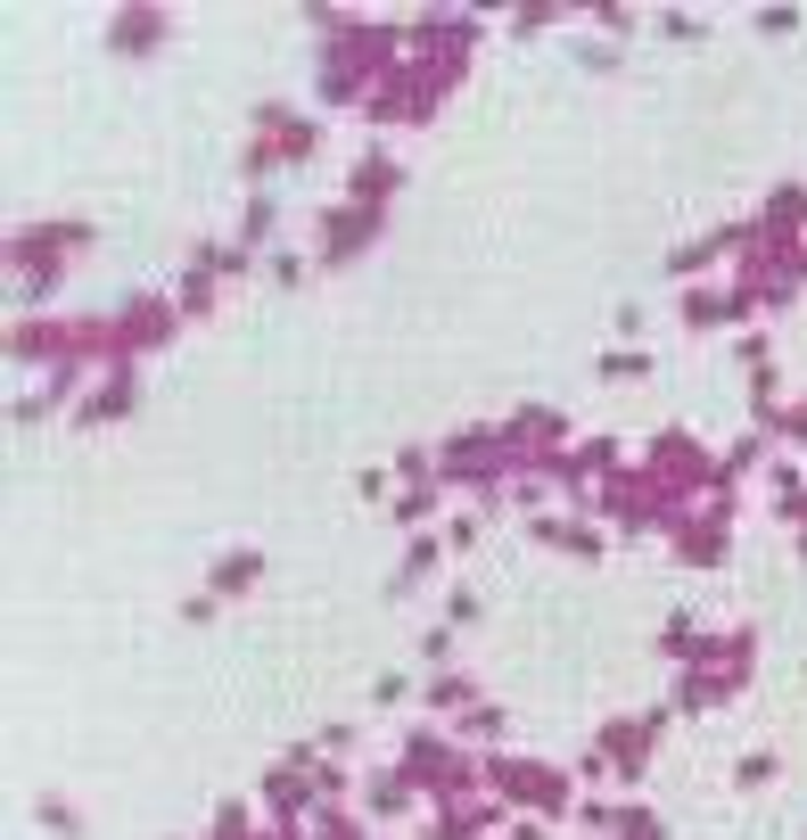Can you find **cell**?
Listing matches in <instances>:
<instances>
[{
  "label": "cell",
  "instance_id": "obj_1",
  "mask_svg": "<svg viewBox=\"0 0 807 840\" xmlns=\"http://www.w3.org/2000/svg\"><path fill=\"white\" fill-rule=\"evenodd\" d=\"M75 247H91V223H75V215H58V223H26L9 240V264H17V297L41 305L58 281H67V256Z\"/></svg>",
  "mask_w": 807,
  "mask_h": 840
},
{
  "label": "cell",
  "instance_id": "obj_2",
  "mask_svg": "<svg viewBox=\"0 0 807 840\" xmlns=\"http://www.w3.org/2000/svg\"><path fill=\"white\" fill-rule=\"evenodd\" d=\"M313 149H322V124L313 116H289L281 99H264L256 108V140H247V182H272V174H289V165H305Z\"/></svg>",
  "mask_w": 807,
  "mask_h": 840
},
{
  "label": "cell",
  "instance_id": "obj_3",
  "mask_svg": "<svg viewBox=\"0 0 807 840\" xmlns=\"http://www.w3.org/2000/svg\"><path fill=\"white\" fill-rule=\"evenodd\" d=\"M486 791L503 808H527V815H561L568 808V774H552L536 759H486Z\"/></svg>",
  "mask_w": 807,
  "mask_h": 840
},
{
  "label": "cell",
  "instance_id": "obj_4",
  "mask_svg": "<svg viewBox=\"0 0 807 840\" xmlns=\"http://www.w3.org/2000/svg\"><path fill=\"white\" fill-rule=\"evenodd\" d=\"M379 223H388V215H371V206H354V198L322 206V256H313V272H338V264H354V256H363V247L379 240Z\"/></svg>",
  "mask_w": 807,
  "mask_h": 840
},
{
  "label": "cell",
  "instance_id": "obj_5",
  "mask_svg": "<svg viewBox=\"0 0 807 840\" xmlns=\"http://www.w3.org/2000/svg\"><path fill=\"white\" fill-rule=\"evenodd\" d=\"M133 404H140V371L116 363V371H99V388L75 404V429H108V420H124Z\"/></svg>",
  "mask_w": 807,
  "mask_h": 840
},
{
  "label": "cell",
  "instance_id": "obj_6",
  "mask_svg": "<svg viewBox=\"0 0 807 840\" xmlns=\"http://www.w3.org/2000/svg\"><path fill=\"white\" fill-rule=\"evenodd\" d=\"M396 191H404V165H396L388 149L354 157V174H347V198H354V206H371V215H388V206H396Z\"/></svg>",
  "mask_w": 807,
  "mask_h": 840
},
{
  "label": "cell",
  "instance_id": "obj_7",
  "mask_svg": "<svg viewBox=\"0 0 807 840\" xmlns=\"http://www.w3.org/2000/svg\"><path fill=\"white\" fill-rule=\"evenodd\" d=\"M165 33H174V17H165V9H116V17H108V50H116V58L165 50Z\"/></svg>",
  "mask_w": 807,
  "mask_h": 840
},
{
  "label": "cell",
  "instance_id": "obj_8",
  "mask_svg": "<svg viewBox=\"0 0 807 840\" xmlns=\"http://www.w3.org/2000/svg\"><path fill=\"white\" fill-rule=\"evenodd\" d=\"M437 560H445V536L420 528L412 544H404V560H396V577H388V594H396V602H404V594H420V585L437 577Z\"/></svg>",
  "mask_w": 807,
  "mask_h": 840
},
{
  "label": "cell",
  "instance_id": "obj_9",
  "mask_svg": "<svg viewBox=\"0 0 807 840\" xmlns=\"http://www.w3.org/2000/svg\"><path fill=\"white\" fill-rule=\"evenodd\" d=\"M256 577H264V553H247V544H240V553H223L215 569H206V594H215V602H240V594H256Z\"/></svg>",
  "mask_w": 807,
  "mask_h": 840
},
{
  "label": "cell",
  "instance_id": "obj_10",
  "mask_svg": "<svg viewBox=\"0 0 807 840\" xmlns=\"http://www.w3.org/2000/svg\"><path fill=\"white\" fill-rule=\"evenodd\" d=\"M437 502H445V478H429V487H404L388 519H396V528H412V536H420V528L437 519Z\"/></svg>",
  "mask_w": 807,
  "mask_h": 840
},
{
  "label": "cell",
  "instance_id": "obj_11",
  "mask_svg": "<svg viewBox=\"0 0 807 840\" xmlns=\"http://www.w3.org/2000/svg\"><path fill=\"white\" fill-rule=\"evenodd\" d=\"M412 800H420V791L404 783V766H388V774H371V783H363V808H371V815H404Z\"/></svg>",
  "mask_w": 807,
  "mask_h": 840
},
{
  "label": "cell",
  "instance_id": "obj_12",
  "mask_svg": "<svg viewBox=\"0 0 807 840\" xmlns=\"http://www.w3.org/2000/svg\"><path fill=\"white\" fill-rule=\"evenodd\" d=\"M215 297H223V281H215V272H198V264H189V272H182V289H174L182 322H206V313H215Z\"/></svg>",
  "mask_w": 807,
  "mask_h": 840
},
{
  "label": "cell",
  "instance_id": "obj_13",
  "mask_svg": "<svg viewBox=\"0 0 807 840\" xmlns=\"http://www.w3.org/2000/svg\"><path fill=\"white\" fill-rule=\"evenodd\" d=\"M189 264H198V272H215V281H240V272L256 264V247H240V240H231V247H215V240H206Z\"/></svg>",
  "mask_w": 807,
  "mask_h": 840
},
{
  "label": "cell",
  "instance_id": "obj_14",
  "mask_svg": "<svg viewBox=\"0 0 807 840\" xmlns=\"http://www.w3.org/2000/svg\"><path fill=\"white\" fill-rule=\"evenodd\" d=\"M478 692H470V676H429L420 684V709H470Z\"/></svg>",
  "mask_w": 807,
  "mask_h": 840
},
{
  "label": "cell",
  "instance_id": "obj_15",
  "mask_svg": "<svg viewBox=\"0 0 807 840\" xmlns=\"http://www.w3.org/2000/svg\"><path fill=\"white\" fill-rule=\"evenodd\" d=\"M454 733H461V742H495V733H503V709L470 701V709H461V717H454Z\"/></svg>",
  "mask_w": 807,
  "mask_h": 840
},
{
  "label": "cell",
  "instance_id": "obj_16",
  "mask_svg": "<svg viewBox=\"0 0 807 840\" xmlns=\"http://www.w3.org/2000/svg\"><path fill=\"white\" fill-rule=\"evenodd\" d=\"M264 272H272V289H305L313 281V256H289V247H281V256H264Z\"/></svg>",
  "mask_w": 807,
  "mask_h": 840
},
{
  "label": "cell",
  "instance_id": "obj_17",
  "mask_svg": "<svg viewBox=\"0 0 807 840\" xmlns=\"http://www.w3.org/2000/svg\"><path fill=\"white\" fill-rule=\"evenodd\" d=\"M50 412H58V395H50V388H33V395H17V404H9V420H17V429H41Z\"/></svg>",
  "mask_w": 807,
  "mask_h": 840
},
{
  "label": "cell",
  "instance_id": "obj_18",
  "mask_svg": "<svg viewBox=\"0 0 807 840\" xmlns=\"http://www.w3.org/2000/svg\"><path fill=\"white\" fill-rule=\"evenodd\" d=\"M33 815H41V832H58V840H82V815H75L67 800H41Z\"/></svg>",
  "mask_w": 807,
  "mask_h": 840
},
{
  "label": "cell",
  "instance_id": "obj_19",
  "mask_svg": "<svg viewBox=\"0 0 807 840\" xmlns=\"http://www.w3.org/2000/svg\"><path fill=\"white\" fill-rule=\"evenodd\" d=\"M733 783H741V791H758V783H775V759H767V750H750V759H741V766H733Z\"/></svg>",
  "mask_w": 807,
  "mask_h": 840
},
{
  "label": "cell",
  "instance_id": "obj_20",
  "mask_svg": "<svg viewBox=\"0 0 807 840\" xmlns=\"http://www.w3.org/2000/svg\"><path fill=\"white\" fill-rule=\"evenodd\" d=\"M651 354H602V380H643Z\"/></svg>",
  "mask_w": 807,
  "mask_h": 840
},
{
  "label": "cell",
  "instance_id": "obj_21",
  "mask_svg": "<svg viewBox=\"0 0 807 840\" xmlns=\"http://www.w3.org/2000/svg\"><path fill=\"white\" fill-rule=\"evenodd\" d=\"M470 544H478V511H461L454 528H445V553H470Z\"/></svg>",
  "mask_w": 807,
  "mask_h": 840
},
{
  "label": "cell",
  "instance_id": "obj_22",
  "mask_svg": "<svg viewBox=\"0 0 807 840\" xmlns=\"http://www.w3.org/2000/svg\"><path fill=\"white\" fill-rule=\"evenodd\" d=\"M512 840H552V832H544V815H519V824H512Z\"/></svg>",
  "mask_w": 807,
  "mask_h": 840
},
{
  "label": "cell",
  "instance_id": "obj_23",
  "mask_svg": "<svg viewBox=\"0 0 807 840\" xmlns=\"http://www.w3.org/2000/svg\"><path fill=\"white\" fill-rule=\"evenodd\" d=\"M791 437H807V395H799V412H791Z\"/></svg>",
  "mask_w": 807,
  "mask_h": 840
}]
</instances>
